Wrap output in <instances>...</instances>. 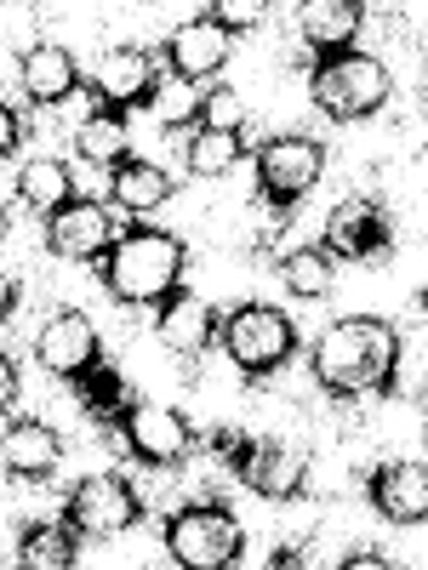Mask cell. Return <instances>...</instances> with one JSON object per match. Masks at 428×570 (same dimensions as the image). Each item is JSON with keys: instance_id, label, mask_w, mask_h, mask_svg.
<instances>
[{"instance_id": "cell-1", "label": "cell", "mask_w": 428, "mask_h": 570, "mask_svg": "<svg viewBox=\"0 0 428 570\" xmlns=\"http://www.w3.org/2000/svg\"><path fill=\"white\" fill-rule=\"evenodd\" d=\"M309 371L320 394L331 400H366V394H395L400 371V331L383 314H343L320 331L309 354Z\"/></svg>"}, {"instance_id": "cell-2", "label": "cell", "mask_w": 428, "mask_h": 570, "mask_svg": "<svg viewBox=\"0 0 428 570\" xmlns=\"http://www.w3.org/2000/svg\"><path fill=\"white\" fill-rule=\"evenodd\" d=\"M183 274H188V246L172 228L149 223H132L126 234H115L109 252L98 257L104 292L126 308H160L172 292H183Z\"/></svg>"}, {"instance_id": "cell-3", "label": "cell", "mask_w": 428, "mask_h": 570, "mask_svg": "<svg viewBox=\"0 0 428 570\" xmlns=\"http://www.w3.org/2000/svg\"><path fill=\"white\" fill-rule=\"evenodd\" d=\"M309 98H314V109L325 120L354 126V120H371L377 109L395 98V80H389L383 58L349 46V52H331V58H320L309 69Z\"/></svg>"}, {"instance_id": "cell-4", "label": "cell", "mask_w": 428, "mask_h": 570, "mask_svg": "<svg viewBox=\"0 0 428 570\" xmlns=\"http://www.w3.org/2000/svg\"><path fill=\"white\" fill-rule=\"evenodd\" d=\"M217 348L228 354L234 371H246L257 383V376L280 371L285 360L298 354V325L274 303H241V308H228L217 320Z\"/></svg>"}, {"instance_id": "cell-5", "label": "cell", "mask_w": 428, "mask_h": 570, "mask_svg": "<svg viewBox=\"0 0 428 570\" xmlns=\"http://www.w3.org/2000/svg\"><path fill=\"white\" fill-rule=\"evenodd\" d=\"M166 553L177 570H234L246 553V525L223 502H188L166 519Z\"/></svg>"}, {"instance_id": "cell-6", "label": "cell", "mask_w": 428, "mask_h": 570, "mask_svg": "<svg viewBox=\"0 0 428 570\" xmlns=\"http://www.w3.org/2000/svg\"><path fill=\"white\" fill-rule=\"evenodd\" d=\"M64 519L80 537L109 542V537H126L143 519V497H137V485L126 480V473H86L64 502Z\"/></svg>"}, {"instance_id": "cell-7", "label": "cell", "mask_w": 428, "mask_h": 570, "mask_svg": "<svg viewBox=\"0 0 428 570\" xmlns=\"http://www.w3.org/2000/svg\"><path fill=\"white\" fill-rule=\"evenodd\" d=\"M325 177V149L303 131H285V137H269L257 149V195L263 206H298L309 188Z\"/></svg>"}, {"instance_id": "cell-8", "label": "cell", "mask_w": 428, "mask_h": 570, "mask_svg": "<svg viewBox=\"0 0 428 570\" xmlns=\"http://www.w3.org/2000/svg\"><path fill=\"white\" fill-rule=\"evenodd\" d=\"M325 252L338 263H383L395 252V217L377 195H349L325 217Z\"/></svg>"}, {"instance_id": "cell-9", "label": "cell", "mask_w": 428, "mask_h": 570, "mask_svg": "<svg viewBox=\"0 0 428 570\" xmlns=\"http://www.w3.org/2000/svg\"><path fill=\"white\" fill-rule=\"evenodd\" d=\"M115 434L137 462H149V468H172V462H183L188 451H195V422H188L183 411H172V405H160V400H132V411L115 422Z\"/></svg>"}, {"instance_id": "cell-10", "label": "cell", "mask_w": 428, "mask_h": 570, "mask_svg": "<svg viewBox=\"0 0 428 570\" xmlns=\"http://www.w3.org/2000/svg\"><path fill=\"white\" fill-rule=\"evenodd\" d=\"M91 91L98 104L115 109V115H132V109H149L160 98V75H155V52L149 46H109L91 69Z\"/></svg>"}, {"instance_id": "cell-11", "label": "cell", "mask_w": 428, "mask_h": 570, "mask_svg": "<svg viewBox=\"0 0 428 570\" xmlns=\"http://www.w3.org/2000/svg\"><path fill=\"white\" fill-rule=\"evenodd\" d=\"M35 360L46 365V376H64V383H75L80 371H91V365L104 360V337H98V325H91L80 308H58L52 320L40 325Z\"/></svg>"}, {"instance_id": "cell-12", "label": "cell", "mask_w": 428, "mask_h": 570, "mask_svg": "<svg viewBox=\"0 0 428 570\" xmlns=\"http://www.w3.org/2000/svg\"><path fill=\"white\" fill-rule=\"evenodd\" d=\"M234 480L257 491L263 502H298L309 485V451L285 445V440H252L246 462L234 468Z\"/></svg>"}, {"instance_id": "cell-13", "label": "cell", "mask_w": 428, "mask_h": 570, "mask_svg": "<svg viewBox=\"0 0 428 570\" xmlns=\"http://www.w3.org/2000/svg\"><path fill=\"white\" fill-rule=\"evenodd\" d=\"M115 240V223L98 200H69L46 217V252L64 263H98Z\"/></svg>"}, {"instance_id": "cell-14", "label": "cell", "mask_w": 428, "mask_h": 570, "mask_svg": "<svg viewBox=\"0 0 428 570\" xmlns=\"http://www.w3.org/2000/svg\"><path fill=\"white\" fill-rule=\"evenodd\" d=\"M64 462V440L52 422H35V416H18L7 434H0V468L12 473L18 485H46Z\"/></svg>"}, {"instance_id": "cell-15", "label": "cell", "mask_w": 428, "mask_h": 570, "mask_svg": "<svg viewBox=\"0 0 428 570\" xmlns=\"http://www.w3.org/2000/svg\"><path fill=\"white\" fill-rule=\"evenodd\" d=\"M217 308L201 297V292H172L160 308H155V331L160 343L177 354V360H201L206 348H217Z\"/></svg>"}, {"instance_id": "cell-16", "label": "cell", "mask_w": 428, "mask_h": 570, "mask_svg": "<svg viewBox=\"0 0 428 570\" xmlns=\"http://www.w3.org/2000/svg\"><path fill=\"white\" fill-rule=\"evenodd\" d=\"M228 52H234V40H228L212 18H188V23L172 29V40H166V63H172V80H177V86L212 80V75L228 63Z\"/></svg>"}, {"instance_id": "cell-17", "label": "cell", "mask_w": 428, "mask_h": 570, "mask_svg": "<svg viewBox=\"0 0 428 570\" xmlns=\"http://www.w3.org/2000/svg\"><path fill=\"white\" fill-rule=\"evenodd\" d=\"M366 497L389 525H422L428 519V468L422 462H383L366 480Z\"/></svg>"}, {"instance_id": "cell-18", "label": "cell", "mask_w": 428, "mask_h": 570, "mask_svg": "<svg viewBox=\"0 0 428 570\" xmlns=\"http://www.w3.org/2000/svg\"><path fill=\"white\" fill-rule=\"evenodd\" d=\"M18 80H23V91H29V98H35L40 109L69 104L75 91L86 86V80H80V63H75V52H64V46H52V40L29 46V52H23V63H18Z\"/></svg>"}, {"instance_id": "cell-19", "label": "cell", "mask_w": 428, "mask_h": 570, "mask_svg": "<svg viewBox=\"0 0 428 570\" xmlns=\"http://www.w3.org/2000/svg\"><path fill=\"white\" fill-rule=\"evenodd\" d=\"M360 23H366V7H360V0H309V7L298 12V29H303V40L314 46L320 58L349 52L354 35H360Z\"/></svg>"}, {"instance_id": "cell-20", "label": "cell", "mask_w": 428, "mask_h": 570, "mask_svg": "<svg viewBox=\"0 0 428 570\" xmlns=\"http://www.w3.org/2000/svg\"><path fill=\"white\" fill-rule=\"evenodd\" d=\"M80 531L69 525V519H35V525L18 531V564L29 570H69L80 564Z\"/></svg>"}, {"instance_id": "cell-21", "label": "cell", "mask_w": 428, "mask_h": 570, "mask_svg": "<svg viewBox=\"0 0 428 570\" xmlns=\"http://www.w3.org/2000/svg\"><path fill=\"white\" fill-rule=\"evenodd\" d=\"M109 195H115L120 212L149 217V212H160V206L172 200V177H166L160 166H149V160H120V166L109 171Z\"/></svg>"}, {"instance_id": "cell-22", "label": "cell", "mask_w": 428, "mask_h": 570, "mask_svg": "<svg viewBox=\"0 0 428 570\" xmlns=\"http://www.w3.org/2000/svg\"><path fill=\"white\" fill-rule=\"evenodd\" d=\"M18 200H23L29 212H40V217H52L58 206L75 200V171H69L64 160H52V155L23 160V166H18Z\"/></svg>"}, {"instance_id": "cell-23", "label": "cell", "mask_w": 428, "mask_h": 570, "mask_svg": "<svg viewBox=\"0 0 428 570\" xmlns=\"http://www.w3.org/2000/svg\"><path fill=\"white\" fill-rule=\"evenodd\" d=\"M75 400H80V411L91 416V422H104V428H115L126 411H132V389H126V376L109 365V360H98L91 371H80L75 376Z\"/></svg>"}, {"instance_id": "cell-24", "label": "cell", "mask_w": 428, "mask_h": 570, "mask_svg": "<svg viewBox=\"0 0 428 570\" xmlns=\"http://www.w3.org/2000/svg\"><path fill=\"white\" fill-rule=\"evenodd\" d=\"M126 149H132L126 115H115V109H91V120L75 131V155H80L86 166H98V171H115L120 160H132Z\"/></svg>"}, {"instance_id": "cell-25", "label": "cell", "mask_w": 428, "mask_h": 570, "mask_svg": "<svg viewBox=\"0 0 428 570\" xmlns=\"http://www.w3.org/2000/svg\"><path fill=\"white\" fill-rule=\"evenodd\" d=\"M241 155H246L241 131H195L188 149H183V166L195 177H228L234 166H241Z\"/></svg>"}, {"instance_id": "cell-26", "label": "cell", "mask_w": 428, "mask_h": 570, "mask_svg": "<svg viewBox=\"0 0 428 570\" xmlns=\"http://www.w3.org/2000/svg\"><path fill=\"white\" fill-rule=\"evenodd\" d=\"M280 279L292 285L298 297H325L331 279H338V257H331L325 246H298L280 257Z\"/></svg>"}, {"instance_id": "cell-27", "label": "cell", "mask_w": 428, "mask_h": 570, "mask_svg": "<svg viewBox=\"0 0 428 570\" xmlns=\"http://www.w3.org/2000/svg\"><path fill=\"white\" fill-rule=\"evenodd\" d=\"M195 131H246V104L228 86H212L206 98H195Z\"/></svg>"}, {"instance_id": "cell-28", "label": "cell", "mask_w": 428, "mask_h": 570, "mask_svg": "<svg viewBox=\"0 0 428 570\" xmlns=\"http://www.w3.org/2000/svg\"><path fill=\"white\" fill-rule=\"evenodd\" d=\"M269 12H274L269 0H212V7H206V18H212L228 40H234V35H246V29H257Z\"/></svg>"}, {"instance_id": "cell-29", "label": "cell", "mask_w": 428, "mask_h": 570, "mask_svg": "<svg viewBox=\"0 0 428 570\" xmlns=\"http://www.w3.org/2000/svg\"><path fill=\"white\" fill-rule=\"evenodd\" d=\"M246 451H252V434H241V428H212V456H217V468H241L246 462Z\"/></svg>"}, {"instance_id": "cell-30", "label": "cell", "mask_w": 428, "mask_h": 570, "mask_svg": "<svg viewBox=\"0 0 428 570\" xmlns=\"http://www.w3.org/2000/svg\"><path fill=\"white\" fill-rule=\"evenodd\" d=\"M18 142H23V120H18L12 104H0V160H12Z\"/></svg>"}, {"instance_id": "cell-31", "label": "cell", "mask_w": 428, "mask_h": 570, "mask_svg": "<svg viewBox=\"0 0 428 570\" xmlns=\"http://www.w3.org/2000/svg\"><path fill=\"white\" fill-rule=\"evenodd\" d=\"M12 400H18V360L0 354V411H7Z\"/></svg>"}, {"instance_id": "cell-32", "label": "cell", "mask_w": 428, "mask_h": 570, "mask_svg": "<svg viewBox=\"0 0 428 570\" xmlns=\"http://www.w3.org/2000/svg\"><path fill=\"white\" fill-rule=\"evenodd\" d=\"M343 570H389V559L383 553H377V548H354L349 559H338Z\"/></svg>"}, {"instance_id": "cell-33", "label": "cell", "mask_w": 428, "mask_h": 570, "mask_svg": "<svg viewBox=\"0 0 428 570\" xmlns=\"http://www.w3.org/2000/svg\"><path fill=\"white\" fill-rule=\"evenodd\" d=\"M12 314H18V279L0 274V320H12Z\"/></svg>"}, {"instance_id": "cell-34", "label": "cell", "mask_w": 428, "mask_h": 570, "mask_svg": "<svg viewBox=\"0 0 428 570\" xmlns=\"http://www.w3.org/2000/svg\"><path fill=\"white\" fill-rule=\"evenodd\" d=\"M269 564H274V570H292V564H309V559H303V548H274Z\"/></svg>"}, {"instance_id": "cell-35", "label": "cell", "mask_w": 428, "mask_h": 570, "mask_svg": "<svg viewBox=\"0 0 428 570\" xmlns=\"http://www.w3.org/2000/svg\"><path fill=\"white\" fill-rule=\"evenodd\" d=\"M0 234H7V206H0Z\"/></svg>"}]
</instances>
